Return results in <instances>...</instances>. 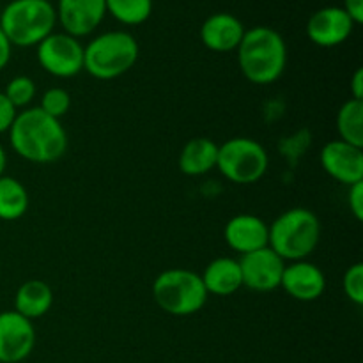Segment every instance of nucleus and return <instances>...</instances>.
<instances>
[{
    "label": "nucleus",
    "mask_w": 363,
    "mask_h": 363,
    "mask_svg": "<svg viewBox=\"0 0 363 363\" xmlns=\"http://www.w3.org/2000/svg\"><path fill=\"white\" fill-rule=\"evenodd\" d=\"M152 296L163 312L177 318L197 314L208 301L201 275L184 268L160 273L152 282Z\"/></svg>",
    "instance_id": "obj_6"
},
{
    "label": "nucleus",
    "mask_w": 363,
    "mask_h": 363,
    "mask_svg": "<svg viewBox=\"0 0 363 363\" xmlns=\"http://www.w3.org/2000/svg\"><path fill=\"white\" fill-rule=\"evenodd\" d=\"M216 162H218V145L211 138H191L181 149L179 169L186 176H204L216 169Z\"/></svg>",
    "instance_id": "obj_18"
},
{
    "label": "nucleus",
    "mask_w": 363,
    "mask_h": 363,
    "mask_svg": "<svg viewBox=\"0 0 363 363\" xmlns=\"http://www.w3.org/2000/svg\"><path fill=\"white\" fill-rule=\"evenodd\" d=\"M243 35V23L229 13L213 14L201 27L202 45L211 50V52L227 53L238 50Z\"/></svg>",
    "instance_id": "obj_16"
},
{
    "label": "nucleus",
    "mask_w": 363,
    "mask_h": 363,
    "mask_svg": "<svg viewBox=\"0 0 363 363\" xmlns=\"http://www.w3.org/2000/svg\"><path fill=\"white\" fill-rule=\"evenodd\" d=\"M321 240L319 218L305 208L284 211L268 225V247L284 261H305Z\"/></svg>",
    "instance_id": "obj_3"
},
{
    "label": "nucleus",
    "mask_w": 363,
    "mask_h": 363,
    "mask_svg": "<svg viewBox=\"0 0 363 363\" xmlns=\"http://www.w3.org/2000/svg\"><path fill=\"white\" fill-rule=\"evenodd\" d=\"M57 20L66 34L84 38L94 32L106 14L105 0H59Z\"/></svg>",
    "instance_id": "obj_13"
},
{
    "label": "nucleus",
    "mask_w": 363,
    "mask_h": 363,
    "mask_svg": "<svg viewBox=\"0 0 363 363\" xmlns=\"http://www.w3.org/2000/svg\"><path fill=\"white\" fill-rule=\"evenodd\" d=\"M11 50H13V45H11L9 39L6 38V34H4L2 28H0V71L9 64Z\"/></svg>",
    "instance_id": "obj_29"
},
{
    "label": "nucleus",
    "mask_w": 363,
    "mask_h": 363,
    "mask_svg": "<svg viewBox=\"0 0 363 363\" xmlns=\"http://www.w3.org/2000/svg\"><path fill=\"white\" fill-rule=\"evenodd\" d=\"M57 13L48 0H13L0 16V28L16 46H38L53 34Z\"/></svg>",
    "instance_id": "obj_4"
},
{
    "label": "nucleus",
    "mask_w": 363,
    "mask_h": 363,
    "mask_svg": "<svg viewBox=\"0 0 363 363\" xmlns=\"http://www.w3.org/2000/svg\"><path fill=\"white\" fill-rule=\"evenodd\" d=\"M106 13L124 25H140L151 16L152 0H105Z\"/></svg>",
    "instance_id": "obj_22"
},
{
    "label": "nucleus",
    "mask_w": 363,
    "mask_h": 363,
    "mask_svg": "<svg viewBox=\"0 0 363 363\" xmlns=\"http://www.w3.org/2000/svg\"><path fill=\"white\" fill-rule=\"evenodd\" d=\"M321 165L330 177L346 186L363 181V151L347 142H328L321 151Z\"/></svg>",
    "instance_id": "obj_11"
},
{
    "label": "nucleus",
    "mask_w": 363,
    "mask_h": 363,
    "mask_svg": "<svg viewBox=\"0 0 363 363\" xmlns=\"http://www.w3.org/2000/svg\"><path fill=\"white\" fill-rule=\"evenodd\" d=\"M342 9L350 14L354 25L363 23V0H344Z\"/></svg>",
    "instance_id": "obj_28"
},
{
    "label": "nucleus",
    "mask_w": 363,
    "mask_h": 363,
    "mask_svg": "<svg viewBox=\"0 0 363 363\" xmlns=\"http://www.w3.org/2000/svg\"><path fill=\"white\" fill-rule=\"evenodd\" d=\"M342 287L346 296L350 298L353 303L363 305V264L357 262L351 266L346 273H344Z\"/></svg>",
    "instance_id": "obj_25"
},
{
    "label": "nucleus",
    "mask_w": 363,
    "mask_h": 363,
    "mask_svg": "<svg viewBox=\"0 0 363 363\" xmlns=\"http://www.w3.org/2000/svg\"><path fill=\"white\" fill-rule=\"evenodd\" d=\"M351 94H353V98L351 99L363 101V69L362 67H358L353 74V80H351Z\"/></svg>",
    "instance_id": "obj_30"
},
{
    "label": "nucleus",
    "mask_w": 363,
    "mask_h": 363,
    "mask_svg": "<svg viewBox=\"0 0 363 363\" xmlns=\"http://www.w3.org/2000/svg\"><path fill=\"white\" fill-rule=\"evenodd\" d=\"M38 60L46 73L71 78L84 69V46L69 34H50L38 45Z\"/></svg>",
    "instance_id": "obj_8"
},
{
    "label": "nucleus",
    "mask_w": 363,
    "mask_h": 363,
    "mask_svg": "<svg viewBox=\"0 0 363 363\" xmlns=\"http://www.w3.org/2000/svg\"><path fill=\"white\" fill-rule=\"evenodd\" d=\"M269 156L266 149L254 138H229L218 145L216 169L223 177L236 184H254L266 174Z\"/></svg>",
    "instance_id": "obj_7"
},
{
    "label": "nucleus",
    "mask_w": 363,
    "mask_h": 363,
    "mask_svg": "<svg viewBox=\"0 0 363 363\" xmlns=\"http://www.w3.org/2000/svg\"><path fill=\"white\" fill-rule=\"evenodd\" d=\"M137 59V39L123 30L105 32L84 48V69L98 80H113L128 73Z\"/></svg>",
    "instance_id": "obj_5"
},
{
    "label": "nucleus",
    "mask_w": 363,
    "mask_h": 363,
    "mask_svg": "<svg viewBox=\"0 0 363 363\" xmlns=\"http://www.w3.org/2000/svg\"><path fill=\"white\" fill-rule=\"evenodd\" d=\"M4 96L9 99V103L14 108H23V106H27L35 96L34 80L28 77H14L13 80L7 84Z\"/></svg>",
    "instance_id": "obj_23"
},
{
    "label": "nucleus",
    "mask_w": 363,
    "mask_h": 363,
    "mask_svg": "<svg viewBox=\"0 0 363 363\" xmlns=\"http://www.w3.org/2000/svg\"><path fill=\"white\" fill-rule=\"evenodd\" d=\"M223 234L227 245L241 255L268 247V225L259 216H234L227 222Z\"/></svg>",
    "instance_id": "obj_15"
},
{
    "label": "nucleus",
    "mask_w": 363,
    "mask_h": 363,
    "mask_svg": "<svg viewBox=\"0 0 363 363\" xmlns=\"http://www.w3.org/2000/svg\"><path fill=\"white\" fill-rule=\"evenodd\" d=\"M337 130L340 140L363 147V101L347 99L337 113Z\"/></svg>",
    "instance_id": "obj_21"
},
{
    "label": "nucleus",
    "mask_w": 363,
    "mask_h": 363,
    "mask_svg": "<svg viewBox=\"0 0 363 363\" xmlns=\"http://www.w3.org/2000/svg\"><path fill=\"white\" fill-rule=\"evenodd\" d=\"M35 330L30 319L16 311L0 312V363H20L30 357Z\"/></svg>",
    "instance_id": "obj_9"
},
{
    "label": "nucleus",
    "mask_w": 363,
    "mask_h": 363,
    "mask_svg": "<svg viewBox=\"0 0 363 363\" xmlns=\"http://www.w3.org/2000/svg\"><path fill=\"white\" fill-rule=\"evenodd\" d=\"M238 62L247 80L257 85L273 84L287 64V46L282 35L269 27L245 30L238 46Z\"/></svg>",
    "instance_id": "obj_2"
},
{
    "label": "nucleus",
    "mask_w": 363,
    "mask_h": 363,
    "mask_svg": "<svg viewBox=\"0 0 363 363\" xmlns=\"http://www.w3.org/2000/svg\"><path fill=\"white\" fill-rule=\"evenodd\" d=\"M347 204H350L351 213L357 220H363V181L354 183L350 186V195H347Z\"/></svg>",
    "instance_id": "obj_26"
},
{
    "label": "nucleus",
    "mask_w": 363,
    "mask_h": 363,
    "mask_svg": "<svg viewBox=\"0 0 363 363\" xmlns=\"http://www.w3.org/2000/svg\"><path fill=\"white\" fill-rule=\"evenodd\" d=\"M28 209V194L14 177L0 176V220L14 222Z\"/></svg>",
    "instance_id": "obj_20"
},
{
    "label": "nucleus",
    "mask_w": 363,
    "mask_h": 363,
    "mask_svg": "<svg viewBox=\"0 0 363 363\" xmlns=\"http://www.w3.org/2000/svg\"><path fill=\"white\" fill-rule=\"evenodd\" d=\"M69 106H71L69 92H67L66 89L52 87L43 94L39 108H41L46 116L60 121V117L66 116V113L69 112Z\"/></svg>",
    "instance_id": "obj_24"
},
{
    "label": "nucleus",
    "mask_w": 363,
    "mask_h": 363,
    "mask_svg": "<svg viewBox=\"0 0 363 363\" xmlns=\"http://www.w3.org/2000/svg\"><path fill=\"white\" fill-rule=\"evenodd\" d=\"M280 287L298 301H314L323 296L326 289L325 273L307 261H294L286 266Z\"/></svg>",
    "instance_id": "obj_14"
},
{
    "label": "nucleus",
    "mask_w": 363,
    "mask_h": 363,
    "mask_svg": "<svg viewBox=\"0 0 363 363\" xmlns=\"http://www.w3.org/2000/svg\"><path fill=\"white\" fill-rule=\"evenodd\" d=\"M6 165H7V156H6V151H4V147L0 145V176H4Z\"/></svg>",
    "instance_id": "obj_31"
},
{
    "label": "nucleus",
    "mask_w": 363,
    "mask_h": 363,
    "mask_svg": "<svg viewBox=\"0 0 363 363\" xmlns=\"http://www.w3.org/2000/svg\"><path fill=\"white\" fill-rule=\"evenodd\" d=\"M243 286L257 293H269L280 287L286 262L269 247L241 255L240 261Z\"/></svg>",
    "instance_id": "obj_10"
},
{
    "label": "nucleus",
    "mask_w": 363,
    "mask_h": 363,
    "mask_svg": "<svg viewBox=\"0 0 363 363\" xmlns=\"http://www.w3.org/2000/svg\"><path fill=\"white\" fill-rule=\"evenodd\" d=\"M9 140L14 152L32 163L57 162L67 149V135L60 121L46 116L41 108L16 113L9 128Z\"/></svg>",
    "instance_id": "obj_1"
},
{
    "label": "nucleus",
    "mask_w": 363,
    "mask_h": 363,
    "mask_svg": "<svg viewBox=\"0 0 363 363\" xmlns=\"http://www.w3.org/2000/svg\"><path fill=\"white\" fill-rule=\"evenodd\" d=\"M201 279L208 294L215 296H230L243 287L240 262L230 257H218L209 262Z\"/></svg>",
    "instance_id": "obj_17"
},
{
    "label": "nucleus",
    "mask_w": 363,
    "mask_h": 363,
    "mask_svg": "<svg viewBox=\"0 0 363 363\" xmlns=\"http://www.w3.org/2000/svg\"><path fill=\"white\" fill-rule=\"evenodd\" d=\"M52 287L43 280H27L21 284L14 296V311L27 319L43 318L52 308Z\"/></svg>",
    "instance_id": "obj_19"
},
{
    "label": "nucleus",
    "mask_w": 363,
    "mask_h": 363,
    "mask_svg": "<svg viewBox=\"0 0 363 363\" xmlns=\"http://www.w3.org/2000/svg\"><path fill=\"white\" fill-rule=\"evenodd\" d=\"M354 21L342 7H323L307 21V35L314 45L323 48L342 45L351 35Z\"/></svg>",
    "instance_id": "obj_12"
},
{
    "label": "nucleus",
    "mask_w": 363,
    "mask_h": 363,
    "mask_svg": "<svg viewBox=\"0 0 363 363\" xmlns=\"http://www.w3.org/2000/svg\"><path fill=\"white\" fill-rule=\"evenodd\" d=\"M16 108L9 103V99L4 96V92H0V133H6L9 131L11 124H13L14 117H16Z\"/></svg>",
    "instance_id": "obj_27"
}]
</instances>
